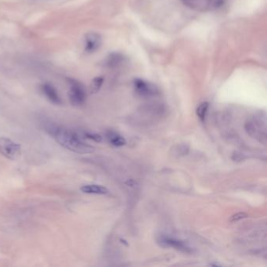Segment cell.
<instances>
[{
    "instance_id": "obj_1",
    "label": "cell",
    "mask_w": 267,
    "mask_h": 267,
    "mask_svg": "<svg viewBox=\"0 0 267 267\" xmlns=\"http://www.w3.org/2000/svg\"><path fill=\"white\" fill-rule=\"evenodd\" d=\"M43 129L61 147L78 154H90L94 151L92 146L84 142L82 136L75 131L70 130L52 122L43 123Z\"/></svg>"
},
{
    "instance_id": "obj_2",
    "label": "cell",
    "mask_w": 267,
    "mask_h": 267,
    "mask_svg": "<svg viewBox=\"0 0 267 267\" xmlns=\"http://www.w3.org/2000/svg\"><path fill=\"white\" fill-rule=\"evenodd\" d=\"M182 2L188 7L207 11L222 7L224 6L227 0H182Z\"/></svg>"
},
{
    "instance_id": "obj_3",
    "label": "cell",
    "mask_w": 267,
    "mask_h": 267,
    "mask_svg": "<svg viewBox=\"0 0 267 267\" xmlns=\"http://www.w3.org/2000/svg\"><path fill=\"white\" fill-rule=\"evenodd\" d=\"M70 90H69V100L73 106H80L85 103L87 92L85 88L80 82L74 80H69Z\"/></svg>"
},
{
    "instance_id": "obj_4",
    "label": "cell",
    "mask_w": 267,
    "mask_h": 267,
    "mask_svg": "<svg viewBox=\"0 0 267 267\" xmlns=\"http://www.w3.org/2000/svg\"><path fill=\"white\" fill-rule=\"evenodd\" d=\"M0 154L10 160L17 159L20 155V145L6 137H0Z\"/></svg>"
},
{
    "instance_id": "obj_5",
    "label": "cell",
    "mask_w": 267,
    "mask_h": 267,
    "mask_svg": "<svg viewBox=\"0 0 267 267\" xmlns=\"http://www.w3.org/2000/svg\"><path fill=\"white\" fill-rule=\"evenodd\" d=\"M158 242L162 247L174 248L177 250L180 251L182 253L190 254L193 252L191 248L187 244L182 242L181 240L171 238V237L161 236L159 239L158 240Z\"/></svg>"
},
{
    "instance_id": "obj_6",
    "label": "cell",
    "mask_w": 267,
    "mask_h": 267,
    "mask_svg": "<svg viewBox=\"0 0 267 267\" xmlns=\"http://www.w3.org/2000/svg\"><path fill=\"white\" fill-rule=\"evenodd\" d=\"M134 89L139 96L143 97H151L159 94V89L149 82L142 80H136L133 83Z\"/></svg>"
},
{
    "instance_id": "obj_7",
    "label": "cell",
    "mask_w": 267,
    "mask_h": 267,
    "mask_svg": "<svg viewBox=\"0 0 267 267\" xmlns=\"http://www.w3.org/2000/svg\"><path fill=\"white\" fill-rule=\"evenodd\" d=\"M102 44V38L96 32L87 34L85 38V50L88 53L96 52Z\"/></svg>"
},
{
    "instance_id": "obj_8",
    "label": "cell",
    "mask_w": 267,
    "mask_h": 267,
    "mask_svg": "<svg viewBox=\"0 0 267 267\" xmlns=\"http://www.w3.org/2000/svg\"><path fill=\"white\" fill-rule=\"evenodd\" d=\"M41 90L51 103L57 104V105H60L62 103L61 96L57 92V89L49 83H44L41 86Z\"/></svg>"
},
{
    "instance_id": "obj_9",
    "label": "cell",
    "mask_w": 267,
    "mask_h": 267,
    "mask_svg": "<svg viewBox=\"0 0 267 267\" xmlns=\"http://www.w3.org/2000/svg\"><path fill=\"white\" fill-rule=\"evenodd\" d=\"M245 129L252 137L258 139L260 141L266 140L265 132L262 131V126L260 127V125H259L258 123H256L255 121H249V122H246Z\"/></svg>"
},
{
    "instance_id": "obj_10",
    "label": "cell",
    "mask_w": 267,
    "mask_h": 267,
    "mask_svg": "<svg viewBox=\"0 0 267 267\" xmlns=\"http://www.w3.org/2000/svg\"><path fill=\"white\" fill-rule=\"evenodd\" d=\"M81 190L83 193L99 194V195H104V194L108 193L109 192L107 188L96 184L84 185V186H82Z\"/></svg>"
},
{
    "instance_id": "obj_11",
    "label": "cell",
    "mask_w": 267,
    "mask_h": 267,
    "mask_svg": "<svg viewBox=\"0 0 267 267\" xmlns=\"http://www.w3.org/2000/svg\"><path fill=\"white\" fill-rule=\"evenodd\" d=\"M106 137L114 147H122L126 144V140L121 135L118 134L113 131H108L106 133Z\"/></svg>"
},
{
    "instance_id": "obj_12",
    "label": "cell",
    "mask_w": 267,
    "mask_h": 267,
    "mask_svg": "<svg viewBox=\"0 0 267 267\" xmlns=\"http://www.w3.org/2000/svg\"><path fill=\"white\" fill-rule=\"evenodd\" d=\"M208 107H209V104H208V102H204V103H201L197 108L196 112H197V117H198L199 119L201 120V122H205Z\"/></svg>"
},
{
    "instance_id": "obj_13",
    "label": "cell",
    "mask_w": 267,
    "mask_h": 267,
    "mask_svg": "<svg viewBox=\"0 0 267 267\" xmlns=\"http://www.w3.org/2000/svg\"><path fill=\"white\" fill-rule=\"evenodd\" d=\"M174 150V155L178 156H184L187 155L189 151V147L186 144H179L173 148Z\"/></svg>"
},
{
    "instance_id": "obj_14",
    "label": "cell",
    "mask_w": 267,
    "mask_h": 267,
    "mask_svg": "<svg viewBox=\"0 0 267 267\" xmlns=\"http://www.w3.org/2000/svg\"><path fill=\"white\" fill-rule=\"evenodd\" d=\"M103 78L98 77L96 78L95 80L92 81V86H91V91L93 93L97 92L99 90V89L101 87L102 84H103Z\"/></svg>"
},
{
    "instance_id": "obj_15",
    "label": "cell",
    "mask_w": 267,
    "mask_h": 267,
    "mask_svg": "<svg viewBox=\"0 0 267 267\" xmlns=\"http://www.w3.org/2000/svg\"><path fill=\"white\" fill-rule=\"evenodd\" d=\"M82 137L84 138L89 139V140H93L95 142H101L102 137L100 135L96 134V133H85Z\"/></svg>"
},
{
    "instance_id": "obj_16",
    "label": "cell",
    "mask_w": 267,
    "mask_h": 267,
    "mask_svg": "<svg viewBox=\"0 0 267 267\" xmlns=\"http://www.w3.org/2000/svg\"><path fill=\"white\" fill-rule=\"evenodd\" d=\"M248 217V214L245 212H238V213L234 214L231 217H230V222H237L242 219H245V218Z\"/></svg>"
}]
</instances>
